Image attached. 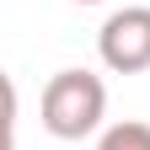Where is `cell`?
Instances as JSON below:
<instances>
[{
    "mask_svg": "<svg viewBox=\"0 0 150 150\" xmlns=\"http://www.w3.org/2000/svg\"><path fill=\"white\" fill-rule=\"evenodd\" d=\"M107 118V86L91 70H59L43 86V129L54 139H86Z\"/></svg>",
    "mask_w": 150,
    "mask_h": 150,
    "instance_id": "6da1fadb",
    "label": "cell"
},
{
    "mask_svg": "<svg viewBox=\"0 0 150 150\" xmlns=\"http://www.w3.org/2000/svg\"><path fill=\"white\" fill-rule=\"evenodd\" d=\"M97 54L112 75H145L150 70V6L112 11L97 32Z\"/></svg>",
    "mask_w": 150,
    "mask_h": 150,
    "instance_id": "7a4b0ae2",
    "label": "cell"
},
{
    "mask_svg": "<svg viewBox=\"0 0 150 150\" xmlns=\"http://www.w3.org/2000/svg\"><path fill=\"white\" fill-rule=\"evenodd\" d=\"M97 150H150V123H139V118L112 123V129H102Z\"/></svg>",
    "mask_w": 150,
    "mask_h": 150,
    "instance_id": "3957f363",
    "label": "cell"
},
{
    "mask_svg": "<svg viewBox=\"0 0 150 150\" xmlns=\"http://www.w3.org/2000/svg\"><path fill=\"white\" fill-rule=\"evenodd\" d=\"M0 150H16V86L0 70Z\"/></svg>",
    "mask_w": 150,
    "mask_h": 150,
    "instance_id": "277c9868",
    "label": "cell"
},
{
    "mask_svg": "<svg viewBox=\"0 0 150 150\" xmlns=\"http://www.w3.org/2000/svg\"><path fill=\"white\" fill-rule=\"evenodd\" d=\"M75 6H102V0H75Z\"/></svg>",
    "mask_w": 150,
    "mask_h": 150,
    "instance_id": "5b68a950",
    "label": "cell"
}]
</instances>
